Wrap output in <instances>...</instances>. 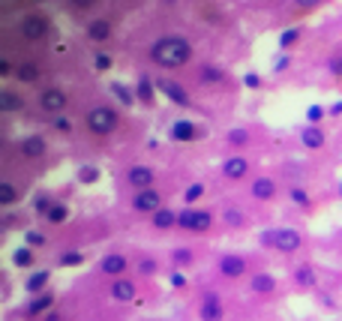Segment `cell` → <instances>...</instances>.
I'll use <instances>...</instances> for the list:
<instances>
[{
	"label": "cell",
	"mask_w": 342,
	"mask_h": 321,
	"mask_svg": "<svg viewBox=\"0 0 342 321\" xmlns=\"http://www.w3.org/2000/svg\"><path fill=\"white\" fill-rule=\"evenodd\" d=\"M297 39H300V30H297V27H291V30H282V33H279V48H282V51H288V48H291Z\"/></svg>",
	"instance_id": "35"
},
{
	"label": "cell",
	"mask_w": 342,
	"mask_h": 321,
	"mask_svg": "<svg viewBox=\"0 0 342 321\" xmlns=\"http://www.w3.org/2000/svg\"><path fill=\"white\" fill-rule=\"evenodd\" d=\"M51 207H54V198H51L48 192H39V195H36V201H33L36 216H42V219H45V213H48Z\"/></svg>",
	"instance_id": "31"
},
{
	"label": "cell",
	"mask_w": 342,
	"mask_h": 321,
	"mask_svg": "<svg viewBox=\"0 0 342 321\" xmlns=\"http://www.w3.org/2000/svg\"><path fill=\"white\" fill-rule=\"evenodd\" d=\"M225 222H228V225H243V213L234 210V207H231V210H225Z\"/></svg>",
	"instance_id": "46"
},
{
	"label": "cell",
	"mask_w": 342,
	"mask_h": 321,
	"mask_svg": "<svg viewBox=\"0 0 342 321\" xmlns=\"http://www.w3.org/2000/svg\"><path fill=\"white\" fill-rule=\"evenodd\" d=\"M291 201H294V204H303V207H306V204H309V195H306V189L294 186V189H291Z\"/></svg>",
	"instance_id": "44"
},
{
	"label": "cell",
	"mask_w": 342,
	"mask_h": 321,
	"mask_svg": "<svg viewBox=\"0 0 342 321\" xmlns=\"http://www.w3.org/2000/svg\"><path fill=\"white\" fill-rule=\"evenodd\" d=\"M177 225H180L183 231L201 234V231H207V228L213 225V213H210V210H195V207H186V210H180Z\"/></svg>",
	"instance_id": "5"
},
{
	"label": "cell",
	"mask_w": 342,
	"mask_h": 321,
	"mask_svg": "<svg viewBox=\"0 0 342 321\" xmlns=\"http://www.w3.org/2000/svg\"><path fill=\"white\" fill-rule=\"evenodd\" d=\"M84 33H87L90 42L102 45V42H108V36H111V21H108V18H93V21H87Z\"/></svg>",
	"instance_id": "14"
},
{
	"label": "cell",
	"mask_w": 342,
	"mask_h": 321,
	"mask_svg": "<svg viewBox=\"0 0 342 321\" xmlns=\"http://www.w3.org/2000/svg\"><path fill=\"white\" fill-rule=\"evenodd\" d=\"M108 90L120 99V105H126V108H132V105H135V99H138L135 90H129V87H126V84H120V81H111V87H108Z\"/></svg>",
	"instance_id": "27"
},
{
	"label": "cell",
	"mask_w": 342,
	"mask_h": 321,
	"mask_svg": "<svg viewBox=\"0 0 342 321\" xmlns=\"http://www.w3.org/2000/svg\"><path fill=\"white\" fill-rule=\"evenodd\" d=\"M330 75H336V78H342V54H339V57H333V60H330Z\"/></svg>",
	"instance_id": "51"
},
{
	"label": "cell",
	"mask_w": 342,
	"mask_h": 321,
	"mask_svg": "<svg viewBox=\"0 0 342 321\" xmlns=\"http://www.w3.org/2000/svg\"><path fill=\"white\" fill-rule=\"evenodd\" d=\"M276 195V183L270 177H258L255 183H252V198H258V201H270Z\"/></svg>",
	"instance_id": "24"
},
{
	"label": "cell",
	"mask_w": 342,
	"mask_h": 321,
	"mask_svg": "<svg viewBox=\"0 0 342 321\" xmlns=\"http://www.w3.org/2000/svg\"><path fill=\"white\" fill-rule=\"evenodd\" d=\"M243 84L255 90V87H261V75H258V72H246V75H243Z\"/></svg>",
	"instance_id": "45"
},
{
	"label": "cell",
	"mask_w": 342,
	"mask_h": 321,
	"mask_svg": "<svg viewBox=\"0 0 342 321\" xmlns=\"http://www.w3.org/2000/svg\"><path fill=\"white\" fill-rule=\"evenodd\" d=\"M132 207H135L138 213H156V210H162V195L156 192V189H141L132 198Z\"/></svg>",
	"instance_id": "10"
},
{
	"label": "cell",
	"mask_w": 342,
	"mask_h": 321,
	"mask_svg": "<svg viewBox=\"0 0 342 321\" xmlns=\"http://www.w3.org/2000/svg\"><path fill=\"white\" fill-rule=\"evenodd\" d=\"M48 282H51V273H48V270H36V273H30V276H27L24 291H27L30 297H36V294L48 291Z\"/></svg>",
	"instance_id": "20"
},
{
	"label": "cell",
	"mask_w": 342,
	"mask_h": 321,
	"mask_svg": "<svg viewBox=\"0 0 342 321\" xmlns=\"http://www.w3.org/2000/svg\"><path fill=\"white\" fill-rule=\"evenodd\" d=\"M126 180H129V186L141 192V189H153V168L150 165H132L129 171H126Z\"/></svg>",
	"instance_id": "11"
},
{
	"label": "cell",
	"mask_w": 342,
	"mask_h": 321,
	"mask_svg": "<svg viewBox=\"0 0 342 321\" xmlns=\"http://www.w3.org/2000/svg\"><path fill=\"white\" fill-rule=\"evenodd\" d=\"M198 312H201V321H222V303H219V297L216 294H207L204 300H201V306H198Z\"/></svg>",
	"instance_id": "19"
},
{
	"label": "cell",
	"mask_w": 342,
	"mask_h": 321,
	"mask_svg": "<svg viewBox=\"0 0 342 321\" xmlns=\"http://www.w3.org/2000/svg\"><path fill=\"white\" fill-rule=\"evenodd\" d=\"M111 297L117 300V303H129V300H135V282H129V279H114L111 282Z\"/></svg>",
	"instance_id": "17"
},
{
	"label": "cell",
	"mask_w": 342,
	"mask_h": 321,
	"mask_svg": "<svg viewBox=\"0 0 342 321\" xmlns=\"http://www.w3.org/2000/svg\"><path fill=\"white\" fill-rule=\"evenodd\" d=\"M24 246H30V249L45 246V234H42V231H36V228H27V231H24Z\"/></svg>",
	"instance_id": "33"
},
{
	"label": "cell",
	"mask_w": 342,
	"mask_h": 321,
	"mask_svg": "<svg viewBox=\"0 0 342 321\" xmlns=\"http://www.w3.org/2000/svg\"><path fill=\"white\" fill-rule=\"evenodd\" d=\"M54 129H57V132H72V120L57 114V117H54Z\"/></svg>",
	"instance_id": "48"
},
{
	"label": "cell",
	"mask_w": 342,
	"mask_h": 321,
	"mask_svg": "<svg viewBox=\"0 0 342 321\" xmlns=\"http://www.w3.org/2000/svg\"><path fill=\"white\" fill-rule=\"evenodd\" d=\"M18 108H24V97H18L15 90H0V111L3 114H12V111H18Z\"/></svg>",
	"instance_id": "23"
},
{
	"label": "cell",
	"mask_w": 342,
	"mask_h": 321,
	"mask_svg": "<svg viewBox=\"0 0 342 321\" xmlns=\"http://www.w3.org/2000/svg\"><path fill=\"white\" fill-rule=\"evenodd\" d=\"M18 33H21L27 42H42L45 36H51V18L42 15V12H27V15L18 21Z\"/></svg>",
	"instance_id": "4"
},
{
	"label": "cell",
	"mask_w": 342,
	"mask_h": 321,
	"mask_svg": "<svg viewBox=\"0 0 342 321\" xmlns=\"http://www.w3.org/2000/svg\"><path fill=\"white\" fill-rule=\"evenodd\" d=\"M192 249H177V252H174V255H171V264H174V267H189V264H192Z\"/></svg>",
	"instance_id": "37"
},
{
	"label": "cell",
	"mask_w": 342,
	"mask_h": 321,
	"mask_svg": "<svg viewBox=\"0 0 342 321\" xmlns=\"http://www.w3.org/2000/svg\"><path fill=\"white\" fill-rule=\"evenodd\" d=\"M324 141H327V135H324L318 126H306L303 132H300V144H303L306 150H318V147H324Z\"/></svg>",
	"instance_id": "21"
},
{
	"label": "cell",
	"mask_w": 342,
	"mask_h": 321,
	"mask_svg": "<svg viewBox=\"0 0 342 321\" xmlns=\"http://www.w3.org/2000/svg\"><path fill=\"white\" fill-rule=\"evenodd\" d=\"M126 267H129V261H126L123 252H111V255H105L99 261V270H102L105 276H114V279H120L126 273Z\"/></svg>",
	"instance_id": "12"
},
{
	"label": "cell",
	"mask_w": 342,
	"mask_h": 321,
	"mask_svg": "<svg viewBox=\"0 0 342 321\" xmlns=\"http://www.w3.org/2000/svg\"><path fill=\"white\" fill-rule=\"evenodd\" d=\"M99 3H102V0H69V6H72L75 12H93Z\"/></svg>",
	"instance_id": "40"
},
{
	"label": "cell",
	"mask_w": 342,
	"mask_h": 321,
	"mask_svg": "<svg viewBox=\"0 0 342 321\" xmlns=\"http://www.w3.org/2000/svg\"><path fill=\"white\" fill-rule=\"evenodd\" d=\"M297 282H300L303 288H312V285H315V273H312L309 264H300V267H297Z\"/></svg>",
	"instance_id": "36"
},
{
	"label": "cell",
	"mask_w": 342,
	"mask_h": 321,
	"mask_svg": "<svg viewBox=\"0 0 342 321\" xmlns=\"http://www.w3.org/2000/svg\"><path fill=\"white\" fill-rule=\"evenodd\" d=\"M249 141V132L246 129H228V135H225V144L228 147H243Z\"/></svg>",
	"instance_id": "32"
},
{
	"label": "cell",
	"mask_w": 342,
	"mask_h": 321,
	"mask_svg": "<svg viewBox=\"0 0 342 321\" xmlns=\"http://www.w3.org/2000/svg\"><path fill=\"white\" fill-rule=\"evenodd\" d=\"M39 75H42V69H39V63H33V60H24V63L15 66V78H18L21 84H33V81H39Z\"/></svg>",
	"instance_id": "22"
},
{
	"label": "cell",
	"mask_w": 342,
	"mask_h": 321,
	"mask_svg": "<svg viewBox=\"0 0 342 321\" xmlns=\"http://www.w3.org/2000/svg\"><path fill=\"white\" fill-rule=\"evenodd\" d=\"M201 195H204V186H201V183H192V186H186L183 198H186V204H192V201H198Z\"/></svg>",
	"instance_id": "42"
},
{
	"label": "cell",
	"mask_w": 342,
	"mask_h": 321,
	"mask_svg": "<svg viewBox=\"0 0 342 321\" xmlns=\"http://www.w3.org/2000/svg\"><path fill=\"white\" fill-rule=\"evenodd\" d=\"M150 60L162 69H180L192 60V42L186 36H177V33H168V36H159L153 45H150Z\"/></svg>",
	"instance_id": "1"
},
{
	"label": "cell",
	"mask_w": 342,
	"mask_h": 321,
	"mask_svg": "<svg viewBox=\"0 0 342 321\" xmlns=\"http://www.w3.org/2000/svg\"><path fill=\"white\" fill-rule=\"evenodd\" d=\"M201 81H210V84L216 81L219 84V81H225V72L219 66H201Z\"/></svg>",
	"instance_id": "34"
},
{
	"label": "cell",
	"mask_w": 342,
	"mask_h": 321,
	"mask_svg": "<svg viewBox=\"0 0 342 321\" xmlns=\"http://www.w3.org/2000/svg\"><path fill=\"white\" fill-rule=\"evenodd\" d=\"M171 282H174V285H177V288H183V285H186V279H183V276H180V273H171Z\"/></svg>",
	"instance_id": "53"
},
{
	"label": "cell",
	"mask_w": 342,
	"mask_h": 321,
	"mask_svg": "<svg viewBox=\"0 0 342 321\" xmlns=\"http://www.w3.org/2000/svg\"><path fill=\"white\" fill-rule=\"evenodd\" d=\"M249 285H252V291H255V294H273V288H276V279L270 276V273H255Z\"/></svg>",
	"instance_id": "26"
},
{
	"label": "cell",
	"mask_w": 342,
	"mask_h": 321,
	"mask_svg": "<svg viewBox=\"0 0 342 321\" xmlns=\"http://www.w3.org/2000/svg\"><path fill=\"white\" fill-rule=\"evenodd\" d=\"M198 135H201V129L195 126L192 120H174L168 126V138L174 144H192Z\"/></svg>",
	"instance_id": "8"
},
{
	"label": "cell",
	"mask_w": 342,
	"mask_h": 321,
	"mask_svg": "<svg viewBox=\"0 0 342 321\" xmlns=\"http://www.w3.org/2000/svg\"><path fill=\"white\" fill-rule=\"evenodd\" d=\"M66 216H69V207L63 204V201H54V207L45 213V222H51V225H63L66 222Z\"/></svg>",
	"instance_id": "28"
},
{
	"label": "cell",
	"mask_w": 342,
	"mask_h": 321,
	"mask_svg": "<svg viewBox=\"0 0 342 321\" xmlns=\"http://www.w3.org/2000/svg\"><path fill=\"white\" fill-rule=\"evenodd\" d=\"M78 180H81V183H96V180H99V168H93V165H81Z\"/></svg>",
	"instance_id": "38"
},
{
	"label": "cell",
	"mask_w": 342,
	"mask_h": 321,
	"mask_svg": "<svg viewBox=\"0 0 342 321\" xmlns=\"http://www.w3.org/2000/svg\"><path fill=\"white\" fill-rule=\"evenodd\" d=\"M219 273L228 276V279H237V276L246 273V261H243L240 255H225L222 261H219Z\"/></svg>",
	"instance_id": "16"
},
{
	"label": "cell",
	"mask_w": 342,
	"mask_h": 321,
	"mask_svg": "<svg viewBox=\"0 0 342 321\" xmlns=\"http://www.w3.org/2000/svg\"><path fill=\"white\" fill-rule=\"evenodd\" d=\"M339 195H342V186H339Z\"/></svg>",
	"instance_id": "56"
},
{
	"label": "cell",
	"mask_w": 342,
	"mask_h": 321,
	"mask_svg": "<svg viewBox=\"0 0 342 321\" xmlns=\"http://www.w3.org/2000/svg\"><path fill=\"white\" fill-rule=\"evenodd\" d=\"M327 111H330V114H333V117H339V114H342V102H333V105H330V108H327Z\"/></svg>",
	"instance_id": "54"
},
{
	"label": "cell",
	"mask_w": 342,
	"mask_h": 321,
	"mask_svg": "<svg viewBox=\"0 0 342 321\" xmlns=\"http://www.w3.org/2000/svg\"><path fill=\"white\" fill-rule=\"evenodd\" d=\"M156 87H159V93L162 97H168V102H174L177 108H189L192 105V99L186 93V87L183 84H177L174 78H156Z\"/></svg>",
	"instance_id": "6"
},
{
	"label": "cell",
	"mask_w": 342,
	"mask_h": 321,
	"mask_svg": "<svg viewBox=\"0 0 342 321\" xmlns=\"http://www.w3.org/2000/svg\"><path fill=\"white\" fill-rule=\"evenodd\" d=\"M45 321H60V312H51V315H45Z\"/></svg>",
	"instance_id": "55"
},
{
	"label": "cell",
	"mask_w": 342,
	"mask_h": 321,
	"mask_svg": "<svg viewBox=\"0 0 342 321\" xmlns=\"http://www.w3.org/2000/svg\"><path fill=\"white\" fill-rule=\"evenodd\" d=\"M156 81L150 78V75H141L135 81V97H138V102H144V105H153L156 102Z\"/></svg>",
	"instance_id": "15"
},
{
	"label": "cell",
	"mask_w": 342,
	"mask_h": 321,
	"mask_svg": "<svg viewBox=\"0 0 342 321\" xmlns=\"http://www.w3.org/2000/svg\"><path fill=\"white\" fill-rule=\"evenodd\" d=\"M177 216H180V213H174V210H168V207H162V210H156L150 219H153V228L165 231V228H174V225H177Z\"/></svg>",
	"instance_id": "25"
},
{
	"label": "cell",
	"mask_w": 342,
	"mask_h": 321,
	"mask_svg": "<svg viewBox=\"0 0 342 321\" xmlns=\"http://www.w3.org/2000/svg\"><path fill=\"white\" fill-rule=\"evenodd\" d=\"M93 66H96V72H108V69H111V54H105L102 48H96V54H93Z\"/></svg>",
	"instance_id": "39"
},
{
	"label": "cell",
	"mask_w": 342,
	"mask_h": 321,
	"mask_svg": "<svg viewBox=\"0 0 342 321\" xmlns=\"http://www.w3.org/2000/svg\"><path fill=\"white\" fill-rule=\"evenodd\" d=\"M84 126L90 129L93 135H111V132H117V126H120V114L111 105H93L84 114Z\"/></svg>",
	"instance_id": "2"
},
{
	"label": "cell",
	"mask_w": 342,
	"mask_h": 321,
	"mask_svg": "<svg viewBox=\"0 0 342 321\" xmlns=\"http://www.w3.org/2000/svg\"><path fill=\"white\" fill-rule=\"evenodd\" d=\"M18 153H21L24 159H42V156L48 153L45 135H24V138L18 141Z\"/></svg>",
	"instance_id": "9"
},
{
	"label": "cell",
	"mask_w": 342,
	"mask_h": 321,
	"mask_svg": "<svg viewBox=\"0 0 342 321\" xmlns=\"http://www.w3.org/2000/svg\"><path fill=\"white\" fill-rule=\"evenodd\" d=\"M15 201H18V186L9 183V180H3V183H0V204L9 207V204H15Z\"/></svg>",
	"instance_id": "30"
},
{
	"label": "cell",
	"mask_w": 342,
	"mask_h": 321,
	"mask_svg": "<svg viewBox=\"0 0 342 321\" xmlns=\"http://www.w3.org/2000/svg\"><path fill=\"white\" fill-rule=\"evenodd\" d=\"M0 75H3V78H9V75H15V66L9 63V60H6V57H3V60H0Z\"/></svg>",
	"instance_id": "50"
},
{
	"label": "cell",
	"mask_w": 342,
	"mask_h": 321,
	"mask_svg": "<svg viewBox=\"0 0 342 321\" xmlns=\"http://www.w3.org/2000/svg\"><path fill=\"white\" fill-rule=\"evenodd\" d=\"M66 105H69V97H66L63 87H45V90L39 93V108L48 111V114H60Z\"/></svg>",
	"instance_id": "7"
},
{
	"label": "cell",
	"mask_w": 342,
	"mask_h": 321,
	"mask_svg": "<svg viewBox=\"0 0 342 321\" xmlns=\"http://www.w3.org/2000/svg\"><path fill=\"white\" fill-rule=\"evenodd\" d=\"M294 6H297V9H303V12H312V9H318V6H321V0H294Z\"/></svg>",
	"instance_id": "47"
},
{
	"label": "cell",
	"mask_w": 342,
	"mask_h": 321,
	"mask_svg": "<svg viewBox=\"0 0 342 321\" xmlns=\"http://www.w3.org/2000/svg\"><path fill=\"white\" fill-rule=\"evenodd\" d=\"M321 117H324V108H321V105H309V108H306L309 126H318V123H321Z\"/></svg>",
	"instance_id": "41"
},
{
	"label": "cell",
	"mask_w": 342,
	"mask_h": 321,
	"mask_svg": "<svg viewBox=\"0 0 342 321\" xmlns=\"http://www.w3.org/2000/svg\"><path fill=\"white\" fill-rule=\"evenodd\" d=\"M12 264H15V267H21V270L33 267V249H30V246H21V249H15V252H12Z\"/></svg>",
	"instance_id": "29"
},
{
	"label": "cell",
	"mask_w": 342,
	"mask_h": 321,
	"mask_svg": "<svg viewBox=\"0 0 342 321\" xmlns=\"http://www.w3.org/2000/svg\"><path fill=\"white\" fill-rule=\"evenodd\" d=\"M138 270H141V273H153V270H156V261H153V258H141Z\"/></svg>",
	"instance_id": "49"
},
{
	"label": "cell",
	"mask_w": 342,
	"mask_h": 321,
	"mask_svg": "<svg viewBox=\"0 0 342 321\" xmlns=\"http://www.w3.org/2000/svg\"><path fill=\"white\" fill-rule=\"evenodd\" d=\"M81 261H84L81 252H63V255H60V264H63V267H78Z\"/></svg>",
	"instance_id": "43"
},
{
	"label": "cell",
	"mask_w": 342,
	"mask_h": 321,
	"mask_svg": "<svg viewBox=\"0 0 342 321\" xmlns=\"http://www.w3.org/2000/svg\"><path fill=\"white\" fill-rule=\"evenodd\" d=\"M288 63H291V57H288V54H282V57H279V60L273 63V72H282V69H288Z\"/></svg>",
	"instance_id": "52"
},
{
	"label": "cell",
	"mask_w": 342,
	"mask_h": 321,
	"mask_svg": "<svg viewBox=\"0 0 342 321\" xmlns=\"http://www.w3.org/2000/svg\"><path fill=\"white\" fill-rule=\"evenodd\" d=\"M246 171H249V162L243 159V156H228V159L222 162V174H225L228 180H240V177H246Z\"/></svg>",
	"instance_id": "18"
},
{
	"label": "cell",
	"mask_w": 342,
	"mask_h": 321,
	"mask_svg": "<svg viewBox=\"0 0 342 321\" xmlns=\"http://www.w3.org/2000/svg\"><path fill=\"white\" fill-rule=\"evenodd\" d=\"M258 240H261L264 246L276 249V252H294V249H300V243H303L300 231H294V228H267V231H261Z\"/></svg>",
	"instance_id": "3"
},
{
	"label": "cell",
	"mask_w": 342,
	"mask_h": 321,
	"mask_svg": "<svg viewBox=\"0 0 342 321\" xmlns=\"http://www.w3.org/2000/svg\"><path fill=\"white\" fill-rule=\"evenodd\" d=\"M51 306H54V291H42V294L30 297V303L24 306V315H27V318H36V315L48 312Z\"/></svg>",
	"instance_id": "13"
}]
</instances>
